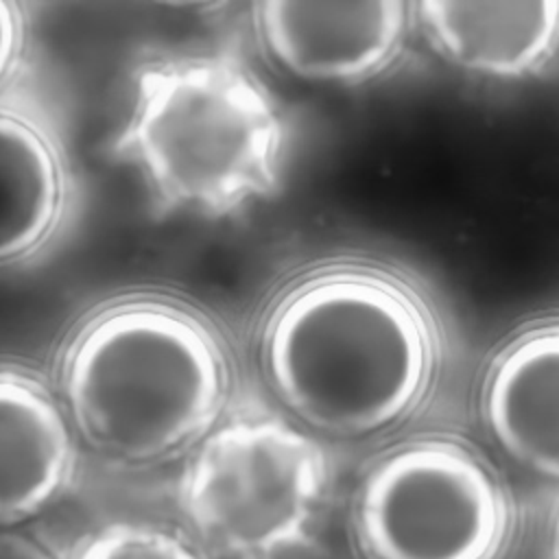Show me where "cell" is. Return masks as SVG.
<instances>
[{
    "instance_id": "5b68a950",
    "label": "cell",
    "mask_w": 559,
    "mask_h": 559,
    "mask_svg": "<svg viewBox=\"0 0 559 559\" xmlns=\"http://www.w3.org/2000/svg\"><path fill=\"white\" fill-rule=\"evenodd\" d=\"M511 504L489 465L467 445L424 439L382 456L354 502L367 559H500Z\"/></svg>"
},
{
    "instance_id": "8fae6325",
    "label": "cell",
    "mask_w": 559,
    "mask_h": 559,
    "mask_svg": "<svg viewBox=\"0 0 559 559\" xmlns=\"http://www.w3.org/2000/svg\"><path fill=\"white\" fill-rule=\"evenodd\" d=\"M70 559H205L181 533L151 522H111L83 535Z\"/></svg>"
},
{
    "instance_id": "8992f818",
    "label": "cell",
    "mask_w": 559,
    "mask_h": 559,
    "mask_svg": "<svg viewBox=\"0 0 559 559\" xmlns=\"http://www.w3.org/2000/svg\"><path fill=\"white\" fill-rule=\"evenodd\" d=\"M404 4L271 0L258 9V33L271 61L312 83H352L382 70L404 33Z\"/></svg>"
},
{
    "instance_id": "3957f363",
    "label": "cell",
    "mask_w": 559,
    "mask_h": 559,
    "mask_svg": "<svg viewBox=\"0 0 559 559\" xmlns=\"http://www.w3.org/2000/svg\"><path fill=\"white\" fill-rule=\"evenodd\" d=\"M120 146L168 205L225 214L275 186L282 122L242 68L183 59L140 76Z\"/></svg>"
},
{
    "instance_id": "7c38bea8",
    "label": "cell",
    "mask_w": 559,
    "mask_h": 559,
    "mask_svg": "<svg viewBox=\"0 0 559 559\" xmlns=\"http://www.w3.org/2000/svg\"><path fill=\"white\" fill-rule=\"evenodd\" d=\"M22 33H24V24H22L20 9L13 2L0 0V83L9 76V72L13 70L20 57V48L24 39Z\"/></svg>"
},
{
    "instance_id": "52a82bcc",
    "label": "cell",
    "mask_w": 559,
    "mask_h": 559,
    "mask_svg": "<svg viewBox=\"0 0 559 559\" xmlns=\"http://www.w3.org/2000/svg\"><path fill=\"white\" fill-rule=\"evenodd\" d=\"M74 459V432L55 395L35 376L0 367V524L48 509Z\"/></svg>"
},
{
    "instance_id": "7a4b0ae2",
    "label": "cell",
    "mask_w": 559,
    "mask_h": 559,
    "mask_svg": "<svg viewBox=\"0 0 559 559\" xmlns=\"http://www.w3.org/2000/svg\"><path fill=\"white\" fill-rule=\"evenodd\" d=\"M68 415L98 450L151 461L201 437L227 395V362L205 323L155 299L118 304L70 341Z\"/></svg>"
},
{
    "instance_id": "30bf717a",
    "label": "cell",
    "mask_w": 559,
    "mask_h": 559,
    "mask_svg": "<svg viewBox=\"0 0 559 559\" xmlns=\"http://www.w3.org/2000/svg\"><path fill=\"white\" fill-rule=\"evenodd\" d=\"M63 205V173L48 135L0 109V264L35 251Z\"/></svg>"
},
{
    "instance_id": "4fadbf2b",
    "label": "cell",
    "mask_w": 559,
    "mask_h": 559,
    "mask_svg": "<svg viewBox=\"0 0 559 559\" xmlns=\"http://www.w3.org/2000/svg\"><path fill=\"white\" fill-rule=\"evenodd\" d=\"M0 559H55L52 552L31 535L0 531Z\"/></svg>"
},
{
    "instance_id": "ba28073f",
    "label": "cell",
    "mask_w": 559,
    "mask_h": 559,
    "mask_svg": "<svg viewBox=\"0 0 559 559\" xmlns=\"http://www.w3.org/2000/svg\"><path fill=\"white\" fill-rule=\"evenodd\" d=\"M483 417L511 459L559 478V323L520 336L498 356Z\"/></svg>"
},
{
    "instance_id": "6da1fadb",
    "label": "cell",
    "mask_w": 559,
    "mask_h": 559,
    "mask_svg": "<svg viewBox=\"0 0 559 559\" xmlns=\"http://www.w3.org/2000/svg\"><path fill=\"white\" fill-rule=\"evenodd\" d=\"M262 347L269 382L288 411L341 437L404 419L432 371L426 314L400 284L369 271H332L290 290Z\"/></svg>"
},
{
    "instance_id": "277c9868",
    "label": "cell",
    "mask_w": 559,
    "mask_h": 559,
    "mask_svg": "<svg viewBox=\"0 0 559 559\" xmlns=\"http://www.w3.org/2000/svg\"><path fill=\"white\" fill-rule=\"evenodd\" d=\"M325 485V459L310 437L280 417L245 415L201 441L179 504L210 550L269 559L308 537Z\"/></svg>"
},
{
    "instance_id": "5bb4252c",
    "label": "cell",
    "mask_w": 559,
    "mask_h": 559,
    "mask_svg": "<svg viewBox=\"0 0 559 559\" xmlns=\"http://www.w3.org/2000/svg\"><path fill=\"white\" fill-rule=\"evenodd\" d=\"M552 559H559V520L555 528V539H552Z\"/></svg>"
},
{
    "instance_id": "9c48e42d",
    "label": "cell",
    "mask_w": 559,
    "mask_h": 559,
    "mask_svg": "<svg viewBox=\"0 0 559 559\" xmlns=\"http://www.w3.org/2000/svg\"><path fill=\"white\" fill-rule=\"evenodd\" d=\"M435 46L456 66L487 76H522L544 63L559 44V2L419 4Z\"/></svg>"
}]
</instances>
